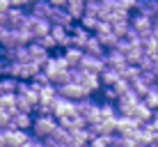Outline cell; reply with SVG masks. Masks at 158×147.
<instances>
[{"label":"cell","instance_id":"6da1fadb","mask_svg":"<svg viewBox=\"0 0 158 147\" xmlns=\"http://www.w3.org/2000/svg\"><path fill=\"white\" fill-rule=\"evenodd\" d=\"M76 113L80 117H85L87 124L99 122L101 119V101H96L94 97H85V99L76 101Z\"/></svg>","mask_w":158,"mask_h":147},{"label":"cell","instance_id":"7a4b0ae2","mask_svg":"<svg viewBox=\"0 0 158 147\" xmlns=\"http://www.w3.org/2000/svg\"><path fill=\"white\" fill-rule=\"evenodd\" d=\"M55 129H57V119L53 115H35V124H32L30 133L35 136V138L46 140L48 136H53Z\"/></svg>","mask_w":158,"mask_h":147},{"label":"cell","instance_id":"3957f363","mask_svg":"<svg viewBox=\"0 0 158 147\" xmlns=\"http://www.w3.org/2000/svg\"><path fill=\"white\" fill-rule=\"evenodd\" d=\"M94 35H96V39H99L101 44H103V48H106V51H108V48H115V46H117V41L122 39V37H119L117 32L112 30V25L108 23V21H101L99 28L94 30Z\"/></svg>","mask_w":158,"mask_h":147},{"label":"cell","instance_id":"277c9868","mask_svg":"<svg viewBox=\"0 0 158 147\" xmlns=\"http://www.w3.org/2000/svg\"><path fill=\"white\" fill-rule=\"evenodd\" d=\"M131 28L138 32L140 37L151 35V30H154V19L147 16V14H140V12H131Z\"/></svg>","mask_w":158,"mask_h":147},{"label":"cell","instance_id":"5b68a950","mask_svg":"<svg viewBox=\"0 0 158 147\" xmlns=\"http://www.w3.org/2000/svg\"><path fill=\"white\" fill-rule=\"evenodd\" d=\"M44 71L48 74V78H51V83H53V78L60 74V71H64V69H69V62H67V58L62 55V53H57V55H53L51 53V58L44 62Z\"/></svg>","mask_w":158,"mask_h":147},{"label":"cell","instance_id":"8992f818","mask_svg":"<svg viewBox=\"0 0 158 147\" xmlns=\"http://www.w3.org/2000/svg\"><path fill=\"white\" fill-rule=\"evenodd\" d=\"M57 92L62 97H67V99H71V101H80V99H85V97H92L89 92H87L80 83H67V85H60Z\"/></svg>","mask_w":158,"mask_h":147},{"label":"cell","instance_id":"52a82bcc","mask_svg":"<svg viewBox=\"0 0 158 147\" xmlns=\"http://www.w3.org/2000/svg\"><path fill=\"white\" fill-rule=\"evenodd\" d=\"M103 58H106V64H108V67H115L119 74L128 67V60H126V55H124L119 48H108Z\"/></svg>","mask_w":158,"mask_h":147},{"label":"cell","instance_id":"ba28073f","mask_svg":"<svg viewBox=\"0 0 158 147\" xmlns=\"http://www.w3.org/2000/svg\"><path fill=\"white\" fill-rule=\"evenodd\" d=\"M87 127H89V131L94 136H112V133H117V119L101 117L99 122H92V124H87Z\"/></svg>","mask_w":158,"mask_h":147},{"label":"cell","instance_id":"9c48e42d","mask_svg":"<svg viewBox=\"0 0 158 147\" xmlns=\"http://www.w3.org/2000/svg\"><path fill=\"white\" fill-rule=\"evenodd\" d=\"M48 21H51L53 25H64V28H71L73 23H78V21H73V16L69 14L67 7H53L51 16H48Z\"/></svg>","mask_w":158,"mask_h":147},{"label":"cell","instance_id":"30bf717a","mask_svg":"<svg viewBox=\"0 0 158 147\" xmlns=\"http://www.w3.org/2000/svg\"><path fill=\"white\" fill-rule=\"evenodd\" d=\"M69 32H71V46H78V48H85L87 41H89V37L94 35V32H89L87 28H83L80 23H73L71 28H69Z\"/></svg>","mask_w":158,"mask_h":147},{"label":"cell","instance_id":"8fae6325","mask_svg":"<svg viewBox=\"0 0 158 147\" xmlns=\"http://www.w3.org/2000/svg\"><path fill=\"white\" fill-rule=\"evenodd\" d=\"M140 127H142V124L131 115H119L117 117V133L119 136H133Z\"/></svg>","mask_w":158,"mask_h":147},{"label":"cell","instance_id":"7c38bea8","mask_svg":"<svg viewBox=\"0 0 158 147\" xmlns=\"http://www.w3.org/2000/svg\"><path fill=\"white\" fill-rule=\"evenodd\" d=\"M5 16H7V25L5 28H21L23 25V21H25V16H28V9H23V7H9L7 12H5Z\"/></svg>","mask_w":158,"mask_h":147},{"label":"cell","instance_id":"4fadbf2b","mask_svg":"<svg viewBox=\"0 0 158 147\" xmlns=\"http://www.w3.org/2000/svg\"><path fill=\"white\" fill-rule=\"evenodd\" d=\"M5 136H7V147H21L32 133L23 131V129H16V127H9V129H5Z\"/></svg>","mask_w":158,"mask_h":147},{"label":"cell","instance_id":"5bb4252c","mask_svg":"<svg viewBox=\"0 0 158 147\" xmlns=\"http://www.w3.org/2000/svg\"><path fill=\"white\" fill-rule=\"evenodd\" d=\"M80 67L85 69V71H94V74H101L103 67H106V58L101 55H83V60H80Z\"/></svg>","mask_w":158,"mask_h":147},{"label":"cell","instance_id":"9a60e30c","mask_svg":"<svg viewBox=\"0 0 158 147\" xmlns=\"http://www.w3.org/2000/svg\"><path fill=\"white\" fill-rule=\"evenodd\" d=\"M131 117H135L140 124H147V122H151V117H154V110L147 106L144 99H140V101L133 106V110H131Z\"/></svg>","mask_w":158,"mask_h":147},{"label":"cell","instance_id":"2e32d148","mask_svg":"<svg viewBox=\"0 0 158 147\" xmlns=\"http://www.w3.org/2000/svg\"><path fill=\"white\" fill-rule=\"evenodd\" d=\"M28 51H30V60H32V62H37V64H41V67H44V62L51 58V51H48V48H44L39 41H30V44H28Z\"/></svg>","mask_w":158,"mask_h":147},{"label":"cell","instance_id":"e0dca14e","mask_svg":"<svg viewBox=\"0 0 158 147\" xmlns=\"http://www.w3.org/2000/svg\"><path fill=\"white\" fill-rule=\"evenodd\" d=\"M51 35H53V39H55L57 48L71 46V32H69V28H64V25H53V28H51Z\"/></svg>","mask_w":158,"mask_h":147},{"label":"cell","instance_id":"ac0fdd59","mask_svg":"<svg viewBox=\"0 0 158 147\" xmlns=\"http://www.w3.org/2000/svg\"><path fill=\"white\" fill-rule=\"evenodd\" d=\"M28 12L35 19H48L51 12H53V5H51V0H35V5H32Z\"/></svg>","mask_w":158,"mask_h":147},{"label":"cell","instance_id":"d6986e66","mask_svg":"<svg viewBox=\"0 0 158 147\" xmlns=\"http://www.w3.org/2000/svg\"><path fill=\"white\" fill-rule=\"evenodd\" d=\"M32 124H35V115L32 113H14L12 115V127H16V129L30 131Z\"/></svg>","mask_w":158,"mask_h":147},{"label":"cell","instance_id":"ffe728a7","mask_svg":"<svg viewBox=\"0 0 158 147\" xmlns=\"http://www.w3.org/2000/svg\"><path fill=\"white\" fill-rule=\"evenodd\" d=\"M62 55L67 58L69 67H80V60H83L85 51L78 48V46H67V48H62Z\"/></svg>","mask_w":158,"mask_h":147},{"label":"cell","instance_id":"44dd1931","mask_svg":"<svg viewBox=\"0 0 158 147\" xmlns=\"http://www.w3.org/2000/svg\"><path fill=\"white\" fill-rule=\"evenodd\" d=\"M133 12H140V14H147V16H158V0H138Z\"/></svg>","mask_w":158,"mask_h":147},{"label":"cell","instance_id":"7402d4cb","mask_svg":"<svg viewBox=\"0 0 158 147\" xmlns=\"http://www.w3.org/2000/svg\"><path fill=\"white\" fill-rule=\"evenodd\" d=\"M99 78H101V85H115L117 80L122 78V74H119L115 67H108V64H106V67H103V71L99 74Z\"/></svg>","mask_w":158,"mask_h":147},{"label":"cell","instance_id":"603a6c76","mask_svg":"<svg viewBox=\"0 0 158 147\" xmlns=\"http://www.w3.org/2000/svg\"><path fill=\"white\" fill-rule=\"evenodd\" d=\"M78 23L83 25V28H87L89 32H94L96 28H99V23H101V16L96 14V12H85V14H83V19H80Z\"/></svg>","mask_w":158,"mask_h":147},{"label":"cell","instance_id":"cb8c5ba5","mask_svg":"<svg viewBox=\"0 0 158 147\" xmlns=\"http://www.w3.org/2000/svg\"><path fill=\"white\" fill-rule=\"evenodd\" d=\"M57 85L55 83H48V85H41L39 88V97H41V101H46V103H53L57 99Z\"/></svg>","mask_w":158,"mask_h":147},{"label":"cell","instance_id":"d4e9b609","mask_svg":"<svg viewBox=\"0 0 158 147\" xmlns=\"http://www.w3.org/2000/svg\"><path fill=\"white\" fill-rule=\"evenodd\" d=\"M142 48H144V55H151V58L158 55V39L154 37V32L142 37Z\"/></svg>","mask_w":158,"mask_h":147},{"label":"cell","instance_id":"484cf974","mask_svg":"<svg viewBox=\"0 0 158 147\" xmlns=\"http://www.w3.org/2000/svg\"><path fill=\"white\" fill-rule=\"evenodd\" d=\"M83 51L87 53V55H101V58L106 55V48H103V44L96 39V35L89 37V41H87V46L83 48Z\"/></svg>","mask_w":158,"mask_h":147},{"label":"cell","instance_id":"4316f807","mask_svg":"<svg viewBox=\"0 0 158 147\" xmlns=\"http://www.w3.org/2000/svg\"><path fill=\"white\" fill-rule=\"evenodd\" d=\"M0 108L9 115L16 113V92H9V94H0Z\"/></svg>","mask_w":158,"mask_h":147},{"label":"cell","instance_id":"83f0119b","mask_svg":"<svg viewBox=\"0 0 158 147\" xmlns=\"http://www.w3.org/2000/svg\"><path fill=\"white\" fill-rule=\"evenodd\" d=\"M144 58V48L142 44H135V46H128V51H126V60H128V64H140V60Z\"/></svg>","mask_w":158,"mask_h":147},{"label":"cell","instance_id":"f1b7e54d","mask_svg":"<svg viewBox=\"0 0 158 147\" xmlns=\"http://www.w3.org/2000/svg\"><path fill=\"white\" fill-rule=\"evenodd\" d=\"M16 85H19V80H16L14 76H0V94L16 92Z\"/></svg>","mask_w":158,"mask_h":147},{"label":"cell","instance_id":"f546056e","mask_svg":"<svg viewBox=\"0 0 158 147\" xmlns=\"http://www.w3.org/2000/svg\"><path fill=\"white\" fill-rule=\"evenodd\" d=\"M142 99L147 101V106H149L151 110H156V108H158V83H156V85H151L149 92H147Z\"/></svg>","mask_w":158,"mask_h":147},{"label":"cell","instance_id":"4dcf8cb0","mask_svg":"<svg viewBox=\"0 0 158 147\" xmlns=\"http://www.w3.org/2000/svg\"><path fill=\"white\" fill-rule=\"evenodd\" d=\"M112 30L117 32L119 37H126V32L131 30V19H122V21H112Z\"/></svg>","mask_w":158,"mask_h":147},{"label":"cell","instance_id":"1f68e13d","mask_svg":"<svg viewBox=\"0 0 158 147\" xmlns=\"http://www.w3.org/2000/svg\"><path fill=\"white\" fill-rule=\"evenodd\" d=\"M32 110H35V106H32L25 97L16 94V113H32Z\"/></svg>","mask_w":158,"mask_h":147},{"label":"cell","instance_id":"d6a6232c","mask_svg":"<svg viewBox=\"0 0 158 147\" xmlns=\"http://www.w3.org/2000/svg\"><path fill=\"white\" fill-rule=\"evenodd\" d=\"M32 115H53V103H46V101H39L32 110Z\"/></svg>","mask_w":158,"mask_h":147},{"label":"cell","instance_id":"836d02e7","mask_svg":"<svg viewBox=\"0 0 158 147\" xmlns=\"http://www.w3.org/2000/svg\"><path fill=\"white\" fill-rule=\"evenodd\" d=\"M35 41H39V44H41L44 48H48L51 53L57 48V44H55V39H53V35H51V32H48V35H44V37H39V39H35Z\"/></svg>","mask_w":158,"mask_h":147},{"label":"cell","instance_id":"e575fe53","mask_svg":"<svg viewBox=\"0 0 158 147\" xmlns=\"http://www.w3.org/2000/svg\"><path fill=\"white\" fill-rule=\"evenodd\" d=\"M115 136V133H112ZM112 136H94V138L89 140L94 147H110V143H112Z\"/></svg>","mask_w":158,"mask_h":147},{"label":"cell","instance_id":"d590c367","mask_svg":"<svg viewBox=\"0 0 158 147\" xmlns=\"http://www.w3.org/2000/svg\"><path fill=\"white\" fill-rule=\"evenodd\" d=\"M32 83H35V85H39V88H41V85H48V83H51V78H48V74L41 69L39 74H35V76H32Z\"/></svg>","mask_w":158,"mask_h":147},{"label":"cell","instance_id":"8d00e7d4","mask_svg":"<svg viewBox=\"0 0 158 147\" xmlns=\"http://www.w3.org/2000/svg\"><path fill=\"white\" fill-rule=\"evenodd\" d=\"M9 127H12V115L0 108V131H2V129H9Z\"/></svg>","mask_w":158,"mask_h":147},{"label":"cell","instance_id":"74e56055","mask_svg":"<svg viewBox=\"0 0 158 147\" xmlns=\"http://www.w3.org/2000/svg\"><path fill=\"white\" fill-rule=\"evenodd\" d=\"M21 147H46V143H44L41 138H35V136H30V138L25 140V143L21 145Z\"/></svg>","mask_w":158,"mask_h":147},{"label":"cell","instance_id":"f35d334b","mask_svg":"<svg viewBox=\"0 0 158 147\" xmlns=\"http://www.w3.org/2000/svg\"><path fill=\"white\" fill-rule=\"evenodd\" d=\"M0 76H7V60L0 58Z\"/></svg>","mask_w":158,"mask_h":147},{"label":"cell","instance_id":"ab89813d","mask_svg":"<svg viewBox=\"0 0 158 147\" xmlns=\"http://www.w3.org/2000/svg\"><path fill=\"white\" fill-rule=\"evenodd\" d=\"M12 7V0H0V12H7Z\"/></svg>","mask_w":158,"mask_h":147},{"label":"cell","instance_id":"60d3db41","mask_svg":"<svg viewBox=\"0 0 158 147\" xmlns=\"http://www.w3.org/2000/svg\"><path fill=\"white\" fill-rule=\"evenodd\" d=\"M53 7H67V0H51Z\"/></svg>","mask_w":158,"mask_h":147},{"label":"cell","instance_id":"b9f144b4","mask_svg":"<svg viewBox=\"0 0 158 147\" xmlns=\"http://www.w3.org/2000/svg\"><path fill=\"white\" fill-rule=\"evenodd\" d=\"M0 147H7V136H5V129L0 131Z\"/></svg>","mask_w":158,"mask_h":147},{"label":"cell","instance_id":"7bdbcfd3","mask_svg":"<svg viewBox=\"0 0 158 147\" xmlns=\"http://www.w3.org/2000/svg\"><path fill=\"white\" fill-rule=\"evenodd\" d=\"M151 32H154V37L158 39V16H154V30H151Z\"/></svg>","mask_w":158,"mask_h":147},{"label":"cell","instance_id":"ee69618b","mask_svg":"<svg viewBox=\"0 0 158 147\" xmlns=\"http://www.w3.org/2000/svg\"><path fill=\"white\" fill-rule=\"evenodd\" d=\"M154 69H156V71H158V55L154 58Z\"/></svg>","mask_w":158,"mask_h":147},{"label":"cell","instance_id":"f6af8a7d","mask_svg":"<svg viewBox=\"0 0 158 147\" xmlns=\"http://www.w3.org/2000/svg\"><path fill=\"white\" fill-rule=\"evenodd\" d=\"M0 58H5V48L2 46H0Z\"/></svg>","mask_w":158,"mask_h":147},{"label":"cell","instance_id":"bcb514c9","mask_svg":"<svg viewBox=\"0 0 158 147\" xmlns=\"http://www.w3.org/2000/svg\"><path fill=\"white\" fill-rule=\"evenodd\" d=\"M85 147H94V145H92V143H89V145H85Z\"/></svg>","mask_w":158,"mask_h":147},{"label":"cell","instance_id":"7dc6e473","mask_svg":"<svg viewBox=\"0 0 158 147\" xmlns=\"http://www.w3.org/2000/svg\"><path fill=\"white\" fill-rule=\"evenodd\" d=\"M138 147H149V145H138Z\"/></svg>","mask_w":158,"mask_h":147}]
</instances>
